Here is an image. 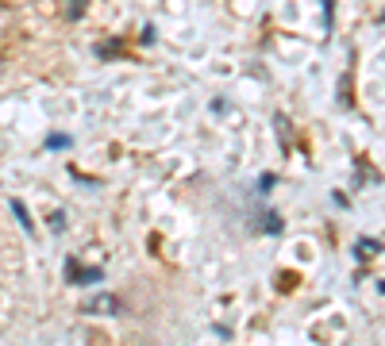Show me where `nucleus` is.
Returning a JSON list of instances; mask_svg holds the SVG:
<instances>
[{
	"mask_svg": "<svg viewBox=\"0 0 385 346\" xmlns=\"http://www.w3.org/2000/svg\"><path fill=\"white\" fill-rule=\"evenodd\" d=\"M70 143H73L70 135H51V139H46V146H51V150H65Z\"/></svg>",
	"mask_w": 385,
	"mask_h": 346,
	"instance_id": "423d86ee",
	"label": "nucleus"
},
{
	"mask_svg": "<svg viewBox=\"0 0 385 346\" xmlns=\"http://www.w3.org/2000/svg\"><path fill=\"white\" fill-rule=\"evenodd\" d=\"M85 4H89V0H70L65 15H70V20H81V15H85Z\"/></svg>",
	"mask_w": 385,
	"mask_h": 346,
	"instance_id": "39448f33",
	"label": "nucleus"
},
{
	"mask_svg": "<svg viewBox=\"0 0 385 346\" xmlns=\"http://www.w3.org/2000/svg\"><path fill=\"white\" fill-rule=\"evenodd\" d=\"M378 246H381L378 238H358V250L355 254H358V258H370V254H378Z\"/></svg>",
	"mask_w": 385,
	"mask_h": 346,
	"instance_id": "20e7f679",
	"label": "nucleus"
},
{
	"mask_svg": "<svg viewBox=\"0 0 385 346\" xmlns=\"http://www.w3.org/2000/svg\"><path fill=\"white\" fill-rule=\"evenodd\" d=\"M12 216L20 219V227H23V231H35V219L27 216V208H23V200H12Z\"/></svg>",
	"mask_w": 385,
	"mask_h": 346,
	"instance_id": "7ed1b4c3",
	"label": "nucleus"
},
{
	"mask_svg": "<svg viewBox=\"0 0 385 346\" xmlns=\"http://www.w3.org/2000/svg\"><path fill=\"white\" fill-rule=\"evenodd\" d=\"M81 312H89V316H120V312H124V304H120V296H112V293H96Z\"/></svg>",
	"mask_w": 385,
	"mask_h": 346,
	"instance_id": "f03ea898",
	"label": "nucleus"
},
{
	"mask_svg": "<svg viewBox=\"0 0 385 346\" xmlns=\"http://www.w3.org/2000/svg\"><path fill=\"white\" fill-rule=\"evenodd\" d=\"M51 227H54V231H65V212H54V216H51Z\"/></svg>",
	"mask_w": 385,
	"mask_h": 346,
	"instance_id": "0eeeda50",
	"label": "nucleus"
},
{
	"mask_svg": "<svg viewBox=\"0 0 385 346\" xmlns=\"http://www.w3.org/2000/svg\"><path fill=\"white\" fill-rule=\"evenodd\" d=\"M65 281L70 285H96V281H104V269H85L77 258H65Z\"/></svg>",
	"mask_w": 385,
	"mask_h": 346,
	"instance_id": "f257e3e1",
	"label": "nucleus"
},
{
	"mask_svg": "<svg viewBox=\"0 0 385 346\" xmlns=\"http://www.w3.org/2000/svg\"><path fill=\"white\" fill-rule=\"evenodd\" d=\"M0 77H4V62H0Z\"/></svg>",
	"mask_w": 385,
	"mask_h": 346,
	"instance_id": "1a4fd4ad",
	"label": "nucleus"
},
{
	"mask_svg": "<svg viewBox=\"0 0 385 346\" xmlns=\"http://www.w3.org/2000/svg\"><path fill=\"white\" fill-rule=\"evenodd\" d=\"M270 185H274V173H262V181H258V193H270Z\"/></svg>",
	"mask_w": 385,
	"mask_h": 346,
	"instance_id": "6e6552de",
	"label": "nucleus"
}]
</instances>
